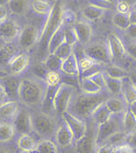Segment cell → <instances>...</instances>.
I'll use <instances>...</instances> for the list:
<instances>
[{"instance_id":"cell-1","label":"cell","mask_w":136,"mask_h":153,"mask_svg":"<svg viewBox=\"0 0 136 153\" xmlns=\"http://www.w3.org/2000/svg\"><path fill=\"white\" fill-rule=\"evenodd\" d=\"M107 98H108V94L106 91H101L100 94L96 95H86V94L77 92L71 101L68 112L84 120V118L91 117L92 112L98 106L106 102Z\"/></svg>"},{"instance_id":"cell-2","label":"cell","mask_w":136,"mask_h":153,"mask_svg":"<svg viewBox=\"0 0 136 153\" xmlns=\"http://www.w3.org/2000/svg\"><path fill=\"white\" fill-rule=\"evenodd\" d=\"M46 94V87L43 82L35 77L21 78V85L19 92V102L26 106H38L42 105Z\"/></svg>"},{"instance_id":"cell-3","label":"cell","mask_w":136,"mask_h":153,"mask_svg":"<svg viewBox=\"0 0 136 153\" xmlns=\"http://www.w3.org/2000/svg\"><path fill=\"white\" fill-rule=\"evenodd\" d=\"M64 16H65V8L62 1H54L50 13L47 15V20L44 22L43 29L40 33L38 42L41 45L48 46V42L54 35V33L64 26Z\"/></svg>"},{"instance_id":"cell-4","label":"cell","mask_w":136,"mask_h":153,"mask_svg":"<svg viewBox=\"0 0 136 153\" xmlns=\"http://www.w3.org/2000/svg\"><path fill=\"white\" fill-rule=\"evenodd\" d=\"M32 128L33 131L43 139H50L55 136L57 124L52 116L42 111H36L32 114Z\"/></svg>"},{"instance_id":"cell-5","label":"cell","mask_w":136,"mask_h":153,"mask_svg":"<svg viewBox=\"0 0 136 153\" xmlns=\"http://www.w3.org/2000/svg\"><path fill=\"white\" fill-rule=\"evenodd\" d=\"M76 94L77 90L74 85L69 83H61L54 96V111L61 116L68 112L71 101Z\"/></svg>"},{"instance_id":"cell-6","label":"cell","mask_w":136,"mask_h":153,"mask_svg":"<svg viewBox=\"0 0 136 153\" xmlns=\"http://www.w3.org/2000/svg\"><path fill=\"white\" fill-rule=\"evenodd\" d=\"M84 56L93 60L94 62L99 64H106L113 62L107 45L101 43V42H94V43L87 45L84 49Z\"/></svg>"},{"instance_id":"cell-7","label":"cell","mask_w":136,"mask_h":153,"mask_svg":"<svg viewBox=\"0 0 136 153\" xmlns=\"http://www.w3.org/2000/svg\"><path fill=\"white\" fill-rule=\"evenodd\" d=\"M120 123L119 120L115 118V116H112L111 118L104 123L102 125L97 126V133H96V144H97V147L105 144V141L107 140L110 137H111L113 133L120 131Z\"/></svg>"},{"instance_id":"cell-8","label":"cell","mask_w":136,"mask_h":153,"mask_svg":"<svg viewBox=\"0 0 136 153\" xmlns=\"http://www.w3.org/2000/svg\"><path fill=\"white\" fill-rule=\"evenodd\" d=\"M38 40H40V33H38V29L34 25L24 26L18 38L19 46L25 51L33 48L38 42Z\"/></svg>"},{"instance_id":"cell-9","label":"cell","mask_w":136,"mask_h":153,"mask_svg":"<svg viewBox=\"0 0 136 153\" xmlns=\"http://www.w3.org/2000/svg\"><path fill=\"white\" fill-rule=\"evenodd\" d=\"M62 118H63V122L71 130V133L74 136V141L80 140L87 133V125L86 123H85V120L74 117L70 112H65L62 116Z\"/></svg>"},{"instance_id":"cell-10","label":"cell","mask_w":136,"mask_h":153,"mask_svg":"<svg viewBox=\"0 0 136 153\" xmlns=\"http://www.w3.org/2000/svg\"><path fill=\"white\" fill-rule=\"evenodd\" d=\"M0 84L5 90L8 101L19 102V92H20V85H21L20 77L8 74L6 77L0 79Z\"/></svg>"},{"instance_id":"cell-11","label":"cell","mask_w":136,"mask_h":153,"mask_svg":"<svg viewBox=\"0 0 136 153\" xmlns=\"http://www.w3.org/2000/svg\"><path fill=\"white\" fill-rule=\"evenodd\" d=\"M12 124L15 132L20 134H30V132H33L32 114L25 109H19L16 116L12 120Z\"/></svg>"},{"instance_id":"cell-12","label":"cell","mask_w":136,"mask_h":153,"mask_svg":"<svg viewBox=\"0 0 136 153\" xmlns=\"http://www.w3.org/2000/svg\"><path fill=\"white\" fill-rule=\"evenodd\" d=\"M20 32H21L20 26L13 19H7L6 21L0 24V40L2 42L13 43L14 40L19 38Z\"/></svg>"},{"instance_id":"cell-13","label":"cell","mask_w":136,"mask_h":153,"mask_svg":"<svg viewBox=\"0 0 136 153\" xmlns=\"http://www.w3.org/2000/svg\"><path fill=\"white\" fill-rule=\"evenodd\" d=\"M106 45H107L110 54H111L112 61H114L115 59H124L127 55L126 46L116 34H114V33L108 34V38L106 40Z\"/></svg>"},{"instance_id":"cell-14","label":"cell","mask_w":136,"mask_h":153,"mask_svg":"<svg viewBox=\"0 0 136 153\" xmlns=\"http://www.w3.org/2000/svg\"><path fill=\"white\" fill-rule=\"evenodd\" d=\"M54 137H55L56 145L60 146V147H68V146H71L74 143L71 130L69 128V126L64 122H62L60 125H57Z\"/></svg>"},{"instance_id":"cell-15","label":"cell","mask_w":136,"mask_h":153,"mask_svg":"<svg viewBox=\"0 0 136 153\" xmlns=\"http://www.w3.org/2000/svg\"><path fill=\"white\" fill-rule=\"evenodd\" d=\"M28 65H29V56L26 53L16 54L8 63L11 75H14V76H20L28 68Z\"/></svg>"},{"instance_id":"cell-16","label":"cell","mask_w":136,"mask_h":153,"mask_svg":"<svg viewBox=\"0 0 136 153\" xmlns=\"http://www.w3.org/2000/svg\"><path fill=\"white\" fill-rule=\"evenodd\" d=\"M105 105L108 109V111H110V114L112 116L124 115V112L127 111V109H128L127 103L124 102V100L122 97H119V96L108 97L106 100V102H105Z\"/></svg>"},{"instance_id":"cell-17","label":"cell","mask_w":136,"mask_h":153,"mask_svg":"<svg viewBox=\"0 0 136 153\" xmlns=\"http://www.w3.org/2000/svg\"><path fill=\"white\" fill-rule=\"evenodd\" d=\"M74 32L77 34V38L79 43L87 45L92 38V26L87 21H77L74 25Z\"/></svg>"},{"instance_id":"cell-18","label":"cell","mask_w":136,"mask_h":153,"mask_svg":"<svg viewBox=\"0 0 136 153\" xmlns=\"http://www.w3.org/2000/svg\"><path fill=\"white\" fill-rule=\"evenodd\" d=\"M76 143V151L77 153H96L97 151V144L96 137L86 133L80 140Z\"/></svg>"},{"instance_id":"cell-19","label":"cell","mask_w":136,"mask_h":153,"mask_svg":"<svg viewBox=\"0 0 136 153\" xmlns=\"http://www.w3.org/2000/svg\"><path fill=\"white\" fill-rule=\"evenodd\" d=\"M61 73L68 75L71 77H77L80 75L79 71V65H78V59L74 54V51L62 62V68H61Z\"/></svg>"},{"instance_id":"cell-20","label":"cell","mask_w":136,"mask_h":153,"mask_svg":"<svg viewBox=\"0 0 136 153\" xmlns=\"http://www.w3.org/2000/svg\"><path fill=\"white\" fill-rule=\"evenodd\" d=\"M105 13H106V11H104L102 8H100L91 2L86 5L85 7H83V10H82V15L85 19V21H87L88 24L100 20L105 15Z\"/></svg>"},{"instance_id":"cell-21","label":"cell","mask_w":136,"mask_h":153,"mask_svg":"<svg viewBox=\"0 0 136 153\" xmlns=\"http://www.w3.org/2000/svg\"><path fill=\"white\" fill-rule=\"evenodd\" d=\"M19 103L7 101L0 105V119L1 122H8L13 120L19 111Z\"/></svg>"},{"instance_id":"cell-22","label":"cell","mask_w":136,"mask_h":153,"mask_svg":"<svg viewBox=\"0 0 136 153\" xmlns=\"http://www.w3.org/2000/svg\"><path fill=\"white\" fill-rule=\"evenodd\" d=\"M16 55V48L13 43H6L0 41V67L8 64Z\"/></svg>"},{"instance_id":"cell-23","label":"cell","mask_w":136,"mask_h":153,"mask_svg":"<svg viewBox=\"0 0 136 153\" xmlns=\"http://www.w3.org/2000/svg\"><path fill=\"white\" fill-rule=\"evenodd\" d=\"M37 143L30 134H20L16 141V146L21 152H35Z\"/></svg>"},{"instance_id":"cell-24","label":"cell","mask_w":136,"mask_h":153,"mask_svg":"<svg viewBox=\"0 0 136 153\" xmlns=\"http://www.w3.org/2000/svg\"><path fill=\"white\" fill-rule=\"evenodd\" d=\"M7 10L14 15H25L30 8V1L25 0H12L6 2Z\"/></svg>"},{"instance_id":"cell-25","label":"cell","mask_w":136,"mask_h":153,"mask_svg":"<svg viewBox=\"0 0 136 153\" xmlns=\"http://www.w3.org/2000/svg\"><path fill=\"white\" fill-rule=\"evenodd\" d=\"M111 117H112V115L110 114L108 109L106 108L105 103L101 104L100 106H98V108L92 112V115H91V118H92L93 123H94L97 126L102 125L104 123H106Z\"/></svg>"},{"instance_id":"cell-26","label":"cell","mask_w":136,"mask_h":153,"mask_svg":"<svg viewBox=\"0 0 136 153\" xmlns=\"http://www.w3.org/2000/svg\"><path fill=\"white\" fill-rule=\"evenodd\" d=\"M102 73L105 74V76L108 78H114V79H126L129 77V73L124 69L120 65H108L106 67Z\"/></svg>"},{"instance_id":"cell-27","label":"cell","mask_w":136,"mask_h":153,"mask_svg":"<svg viewBox=\"0 0 136 153\" xmlns=\"http://www.w3.org/2000/svg\"><path fill=\"white\" fill-rule=\"evenodd\" d=\"M64 43V26L58 28L54 35L51 36V39L49 40L48 42V46H47V51H48V55L50 54H54L55 51L62 45Z\"/></svg>"},{"instance_id":"cell-28","label":"cell","mask_w":136,"mask_h":153,"mask_svg":"<svg viewBox=\"0 0 136 153\" xmlns=\"http://www.w3.org/2000/svg\"><path fill=\"white\" fill-rule=\"evenodd\" d=\"M79 89L82 91V94H86V95H96V94H100L101 90L96 84L93 83L88 77H82L79 81Z\"/></svg>"},{"instance_id":"cell-29","label":"cell","mask_w":136,"mask_h":153,"mask_svg":"<svg viewBox=\"0 0 136 153\" xmlns=\"http://www.w3.org/2000/svg\"><path fill=\"white\" fill-rule=\"evenodd\" d=\"M15 134V130L13 124L10 122H0V143H8L13 139Z\"/></svg>"},{"instance_id":"cell-30","label":"cell","mask_w":136,"mask_h":153,"mask_svg":"<svg viewBox=\"0 0 136 153\" xmlns=\"http://www.w3.org/2000/svg\"><path fill=\"white\" fill-rule=\"evenodd\" d=\"M122 131L126 134H129L136 131V117L128 109L122 117Z\"/></svg>"},{"instance_id":"cell-31","label":"cell","mask_w":136,"mask_h":153,"mask_svg":"<svg viewBox=\"0 0 136 153\" xmlns=\"http://www.w3.org/2000/svg\"><path fill=\"white\" fill-rule=\"evenodd\" d=\"M124 89V81L122 79H114V78H108L106 77V92L111 94L114 96H118L122 94Z\"/></svg>"},{"instance_id":"cell-32","label":"cell","mask_w":136,"mask_h":153,"mask_svg":"<svg viewBox=\"0 0 136 153\" xmlns=\"http://www.w3.org/2000/svg\"><path fill=\"white\" fill-rule=\"evenodd\" d=\"M51 6H52V2L46 1V0L30 1V8L40 15H48L51 10Z\"/></svg>"},{"instance_id":"cell-33","label":"cell","mask_w":136,"mask_h":153,"mask_svg":"<svg viewBox=\"0 0 136 153\" xmlns=\"http://www.w3.org/2000/svg\"><path fill=\"white\" fill-rule=\"evenodd\" d=\"M36 153H58V146L50 139H43L38 141L35 149Z\"/></svg>"},{"instance_id":"cell-34","label":"cell","mask_w":136,"mask_h":153,"mask_svg":"<svg viewBox=\"0 0 136 153\" xmlns=\"http://www.w3.org/2000/svg\"><path fill=\"white\" fill-rule=\"evenodd\" d=\"M122 95H124V100L127 103V105L132 104L133 102H136V87L129 81V77H128V83L124 84V82Z\"/></svg>"},{"instance_id":"cell-35","label":"cell","mask_w":136,"mask_h":153,"mask_svg":"<svg viewBox=\"0 0 136 153\" xmlns=\"http://www.w3.org/2000/svg\"><path fill=\"white\" fill-rule=\"evenodd\" d=\"M62 60L60 57H57L55 54H50L47 56V59L43 61V63L46 64L47 69L49 71H55V73H61V68H62Z\"/></svg>"},{"instance_id":"cell-36","label":"cell","mask_w":136,"mask_h":153,"mask_svg":"<svg viewBox=\"0 0 136 153\" xmlns=\"http://www.w3.org/2000/svg\"><path fill=\"white\" fill-rule=\"evenodd\" d=\"M112 22L113 25L115 26L118 29L120 30H127V28L130 26L129 24V19H128V15H124V14H119V13H115L113 16H112Z\"/></svg>"},{"instance_id":"cell-37","label":"cell","mask_w":136,"mask_h":153,"mask_svg":"<svg viewBox=\"0 0 136 153\" xmlns=\"http://www.w3.org/2000/svg\"><path fill=\"white\" fill-rule=\"evenodd\" d=\"M64 42L74 48V45L79 43L74 26H64Z\"/></svg>"},{"instance_id":"cell-38","label":"cell","mask_w":136,"mask_h":153,"mask_svg":"<svg viewBox=\"0 0 136 153\" xmlns=\"http://www.w3.org/2000/svg\"><path fill=\"white\" fill-rule=\"evenodd\" d=\"M44 83H46V87H48V88H57L61 84V75H60V73L48 71L47 76L44 78Z\"/></svg>"},{"instance_id":"cell-39","label":"cell","mask_w":136,"mask_h":153,"mask_svg":"<svg viewBox=\"0 0 136 153\" xmlns=\"http://www.w3.org/2000/svg\"><path fill=\"white\" fill-rule=\"evenodd\" d=\"M126 137H127V134L124 133L122 130H120V131L113 133L111 137L105 141V144L108 145V146H112V147H115V146H118V145H121V143L126 139ZM102 145H104V144H102Z\"/></svg>"},{"instance_id":"cell-40","label":"cell","mask_w":136,"mask_h":153,"mask_svg":"<svg viewBox=\"0 0 136 153\" xmlns=\"http://www.w3.org/2000/svg\"><path fill=\"white\" fill-rule=\"evenodd\" d=\"M48 71H49V70L47 69L46 64L43 63V62L36 63L33 67V69H32V73H33L34 77L37 78V79H40V81H42V82H44V78L47 76Z\"/></svg>"},{"instance_id":"cell-41","label":"cell","mask_w":136,"mask_h":153,"mask_svg":"<svg viewBox=\"0 0 136 153\" xmlns=\"http://www.w3.org/2000/svg\"><path fill=\"white\" fill-rule=\"evenodd\" d=\"M72 53H74V48L70 47L69 45H66V43L64 42V43H62V45L55 51L54 54H55L57 57H60L62 61H64V60H66Z\"/></svg>"},{"instance_id":"cell-42","label":"cell","mask_w":136,"mask_h":153,"mask_svg":"<svg viewBox=\"0 0 136 153\" xmlns=\"http://www.w3.org/2000/svg\"><path fill=\"white\" fill-rule=\"evenodd\" d=\"M87 77L93 83H96L101 90H104V91L106 90V76L102 73V70H99V71H97V73H94V74H92V75H90Z\"/></svg>"},{"instance_id":"cell-43","label":"cell","mask_w":136,"mask_h":153,"mask_svg":"<svg viewBox=\"0 0 136 153\" xmlns=\"http://www.w3.org/2000/svg\"><path fill=\"white\" fill-rule=\"evenodd\" d=\"M115 10H116V13H119V14L128 15L129 12L133 10V2L120 0V1H118L115 4Z\"/></svg>"},{"instance_id":"cell-44","label":"cell","mask_w":136,"mask_h":153,"mask_svg":"<svg viewBox=\"0 0 136 153\" xmlns=\"http://www.w3.org/2000/svg\"><path fill=\"white\" fill-rule=\"evenodd\" d=\"M113 153H135V151L128 144H121L113 149Z\"/></svg>"},{"instance_id":"cell-45","label":"cell","mask_w":136,"mask_h":153,"mask_svg":"<svg viewBox=\"0 0 136 153\" xmlns=\"http://www.w3.org/2000/svg\"><path fill=\"white\" fill-rule=\"evenodd\" d=\"M126 53L128 56H130L132 59H134L136 61V42L132 41L126 46Z\"/></svg>"},{"instance_id":"cell-46","label":"cell","mask_w":136,"mask_h":153,"mask_svg":"<svg viewBox=\"0 0 136 153\" xmlns=\"http://www.w3.org/2000/svg\"><path fill=\"white\" fill-rule=\"evenodd\" d=\"M126 140H127V144H128L134 151H136V131L129 133V134H127Z\"/></svg>"},{"instance_id":"cell-47","label":"cell","mask_w":136,"mask_h":153,"mask_svg":"<svg viewBox=\"0 0 136 153\" xmlns=\"http://www.w3.org/2000/svg\"><path fill=\"white\" fill-rule=\"evenodd\" d=\"M8 19V10L6 4H0V24Z\"/></svg>"},{"instance_id":"cell-48","label":"cell","mask_w":136,"mask_h":153,"mask_svg":"<svg viewBox=\"0 0 136 153\" xmlns=\"http://www.w3.org/2000/svg\"><path fill=\"white\" fill-rule=\"evenodd\" d=\"M126 34L127 36L132 41H135L136 42V25H130L127 30H126Z\"/></svg>"},{"instance_id":"cell-49","label":"cell","mask_w":136,"mask_h":153,"mask_svg":"<svg viewBox=\"0 0 136 153\" xmlns=\"http://www.w3.org/2000/svg\"><path fill=\"white\" fill-rule=\"evenodd\" d=\"M113 149H114V147H112V146H108V145L104 144V145H100V146L97 147L96 153H113Z\"/></svg>"},{"instance_id":"cell-50","label":"cell","mask_w":136,"mask_h":153,"mask_svg":"<svg viewBox=\"0 0 136 153\" xmlns=\"http://www.w3.org/2000/svg\"><path fill=\"white\" fill-rule=\"evenodd\" d=\"M128 19H129V24H130V25H136V8H133V10L129 12Z\"/></svg>"},{"instance_id":"cell-51","label":"cell","mask_w":136,"mask_h":153,"mask_svg":"<svg viewBox=\"0 0 136 153\" xmlns=\"http://www.w3.org/2000/svg\"><path fill=\"white\" fill-rule=\"evenodd\" d=\"M8 100H7V96H6V92H5V90L2 88V85L0 84V105L1 104H4L5 102H7Z\"/></svg>"},{"instance_id":"cell-52","label":"cell","mask_w":136,"mask_h":153,"mask_svg":"<svg viewBox=\"0 0 136 153\" xmlns=\"http://www.w3.org/2000/svg\"><path fill=\"white\" fill-rule=\"evenodd\" d=\"M128 110L136 117V102H133L132 104H129L128 105Z\"/></svg>"},{"instance_id":"cell-53","label":"cell","mask_w":136,"mask_h":153,"mask_svg":"<svg viewBox=\"0 0 136 153\" xmlns=\"http://www.w3.org/2000/svg\"><path fill=\"white\" fill-rule=\"evenodd\" d=\"M7 75H8L7 70H6V69H4L2 67H0V79H2L4 77H6Z\"/></svg>"},{"instance_id":"cell-54","label":"cell","mask_w":136,"mask_h":153,"mask_svg":"<svg viewBox=\"0 0 136 153\" xmlns=\"http://www.w3.org/2000/svg\"><path fill=\"white\" fill-rule=\"evenodd\" d=\"M129 81H130V82H132V83L136 87V71L129 75Z\"/></svg>"},{"instance_id":"cell-55","label":"cell","mask_w":136,"mask_h":153,"mask_svg":"<svg viewBox=\"0 0 136 153\" xmlns=\"http://www.w3.org/2000/svg\"><path fill=\"white\" fill-rule=\"evenodd\" d=\"M0 153H10L6 149H0Z\"/></svg>"},{"instance_id":"cell-56","label":"cell","mask_w":136,"mask_h":153,"mask_svg":"<svg viewBox=\"0 0 136 153\" xmlns=\"http://www.w3.org/2000/svg\"><path fill=\"white\" fill-rule=\"evenodd\" d=\"M18 153H27V152H21V151H20V152H18Z\"/></svg>"},{"instance_id":"cell-57","label":"cell","mask_w":136,"mask_h":153,"mask_svg":"<svg viewBox=\"0 0 136 153\" xmlns=\"http://www.w3.org/2000/svg\"><path fill=\"white\" fill-rule=\"evenodd\" d=\"M0 122H1V119H0Z\"/></svg>"}]
</instances>
